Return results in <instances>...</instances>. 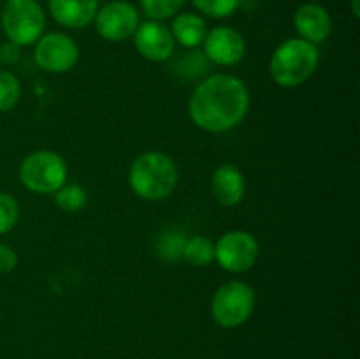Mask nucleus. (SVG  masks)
<instances>
[{
    "label": "nucleus",
    "instance_id": "obj_6",
    "mask_svg": "<svg viewBox=\"0 0 360 359\" xmlns=\"http://www.w3.org/2000/svg\"><path fill=\"white\" fill-rule=\"evenodd\" d=\"M46 27V16L37 0H7L2 11V30L16 46L39 41Z\"/></svg>",
    "mask_w": 360,
    "mask_h": 359
},
{
    "label": "nucleus",
    "instance_id": "obj_10",
    "mask_svg": "<svg viewBox=\"0 0 360 359\" xmlns=\"http://www.w3.org/2000/svg\"><path fill=\"white\" fill-rule=\"evenodd\" d=\"M204 55L217 65H236L246 55V41L236 28L217 27L204 39Z\"/></svg>",
    "mask_w": 360,
    "mask_h": 359
},
{
    "label": "nucleus",
    "instance_id": "obj_7",
    "mask_svg": "<svg viewBox=\"0 0 360 359\" xmlns=\"http://www.w3.org/2000/svg\"><path fill=\"white\" fill-rule=\"evenodd\" d=\"M259 256V241L248 231H229L214 243V260L229 273L252 270Z\"/></svg>",
    "mask_w": 360,
    "mask_h": 359
},
{
    "label": "nucleus",
    "instance_id": "obj_20",
    "mask_svg": "<svg viewBox=\"0 0 360 359\" xmlns=\"http://www.w3.org/2000/svg\"><path fill=\"white\" fill-rule=\"evenodd\" d=\"M183 4H185V0H141V7H143L144 14L155 21L172 18L174 14H178Z\"/></svg>",
    "mask_w": 360,
    "mask_h": 359
},
{
    "label": "nucleus",
    "instance_id": "obj_12",
    "mask_svg": "<svg viewBox=\"0 0 360 359\" xmlns=\"http://www.w3.org/2000/svg\"><path fill=\"white\" fill-rule=\"evenodd\" d=\"M295 30L299 32L301 39L311 42V44H320L326 41L333 32V20L327 13L326 7L319 4H302L294 14Z\"/></svg>",
    "mask_w": 360,
    "mask_h": 359
},
{
    "label": "nucleus",
    "instance_id": "obj_4",
    "mask_svg": "<svg viewBox=\"0 0 360 359\" xmlns=\"http://www.w3.org/2000/svg\"><path fill=\"white\" fill-rule=\"evenodd\" d=\"M67 162L51 150H39L27 155L20 165V182L35 194H55L67 182Z\"/></svg>",
    "mask_w": 360,
    "mask_h": 359
},
{
    "label": "nucleus",
    "instance_id": "obj_2",
    "mask_svg": "<svg viewBox=\"0 0 360 359\" xmlns=\"http://www.w3.org/2000/svg\"><path fill=\"white\" fill-rule=\"evenodd\" d=\"M178 165L162 151H146L132 162L129 169V185L137 197L162 201L178 187Z\"/></svg>",
    "mask_w": 360,
    "mask_h": 359
},
{
    "label": "nucleus",
    "instance_id": "obj_24",
    "mask_svg": "<svg viewBox=\"0 0 360 359\" xmlns=\"http://www.w3.org/2000/svg\"><path fill=\"white\" fill-rule=\"evenodd\" d=\"M20 58V46H16L14 42H6V44L0 48V60L6 63H14Z\"/></svg>",
    "mask_w": 360,
    "mask_h": 359
},
{
    "label": "nucleus",
    "instance_id": "obj_21",
    "mask_svg": "<svg viewBox=\"0 0 360 359\" xmlns=\"http://www.w3.org/2000/svg\"><path fill=\"white\" fill-rule=\"evenodd\" d=\"M193 6L210 18H227L238 11L241 0H192Z\"/></svg>",
    "mask_w": 360,
    "mask_h": 359
},
{
    "label": "nucleus",
    "instance_id": "obj_19",
    "mask_svg": "<svg viewBox=\"0 0 360 359\" xmlns=\"http://www.w3.org/2000/svg\"><path fill=\"white\" fill-rule=\"evenodd\" d=\"M21 99V83L13 73H0V113H7L16 108Z\"/></svg>",
    "mask_w": 360,
    "mask_h": 359
},
{
    "label": "nucleus",
    "instance_id": "obj_23",
    "mask_svg": "<svg viewBox=\"0 0 360 359\" xmlns=\"http://www.w3.org/2000/svg\"><path fill=\"white\" fill-rule=\"evenodd\" d=\"M18 266V253L13 246L0 243V273H9Z\"/></svg>",
    "mask_w": 360,
    "mask_h": 359
},
{
    "label": "nucleus",
    "instance_id": "obj_1",
    "mask_svg": "<svg viewBox=\"0 0 360 359\" xmlns=\"http://www.w3.org/2000/svg\"><path fill=\"white\" fill-rule=\"evenodd\" d=\"M250 111V92L239 77L213 74L200 81L188 102L192 122L211 134L236 129Z\"/></svg>",
    "mask_w": 360,
    "mask_h": 359
},
{
    "label": "nucleus",
    "instance_id": "obj_11",
    "mask_svg": "<svg viewBox=\"0 0 360 359\" xmlns=\"http://www.w3.org/2000/svg\"><path fill=\"white\" fill-rule=\"evenodd\" d=\"M132 37L139 55L150 62H165L174 55L176 41L171 34V28L160 21L148 20L139 23Z\"/></svg>",
    "mask_w": 360,
    "mask_h": 359
},
{
    "label": "nucleus",
    "instance_id": "obj_18",
    "mask_svg": "<svg viewBox=\"0 0 360 359\" xmlns=\"http://www.w3.org/2000/svg\"><path fill=\"white\" fill-rule=\"evenodd\" d=\"M55 203L60 210L74 213V211H79L86 206L88 194L77 183H69V185L65 183L62 189L55 192Z\"/></svg>",
    "mask_w": 360,
    "mask_h": 359
},
{
    "label": "nucleus",
    "instance_id": "obj_3",
    "mask_svg": "<svg viewBox=\"0 0 360 359\" xmlns=\"http://www.w3.org/2000/svg\"><path fill=\"white\" fill-rule=\"evenodd\" d=\"M320 53L316 44L304 39H288L274 49L269 62L271 77L283 88H295L306 83L316 70Z\"/></svg>",
    "mask_w": 360,
    "mask_h": 359
},
{
    "label": "nucleus",
    "instance_id": "obj_15",
    "mask_svg": "<svg viewBox=\"0 0 360 359\" xmlns=\"http://www.w3.org/2000/svg\"><path fill=\"white\" fill-rule=\"evenodd\" d=\"M171 34L178 44L185 46V48H197L206 39L207 25L199 14L183 13L178 14L172 21Z\"/></svg>",
    "mask_w": 360,
    "mask_h": 359
},
{
    "label": "nucleus",
    "instance_id": "obj_25",
    "mask_svg": "<svg viewBox=\"0 0 360 359\" xmlns=\"http://www.w3.org/2000/svg\"><path fill=\"white\" fill-rule=\"evenodd\" d=\"M359 2H360V0H354V2H352V7H354V14H355V18H359V16H360Z\"/></svg>",
    "mask_w": 360,
    "mask_h": 359
},
{
    "label": "nucleus",
    "instance_id": "obj_5",
    "mask_svg": "<svg viewBox=\"0 0 360 359\" xmlns=\"http://www.w3.org/2000/svg\"><path fill=\"white\" fill-rule=\"evenodd\" d=\"M257 296L252 285L232 280L221 285L211 299V315L221 327H238L252 317Z\"/></svg>",
    "mask_w": 360,
    "mask_h": 359
},
{
    "label": "nucleus",
    "instance_id": "obj_8",
    "mask_svg": "<svg viewBox=\"0 0 360 359\" xmlns=\"http://www.w3.org/2000/svg\"><path fill=\"white\" fill-rule=\"evenodd\" d=\"M35 62L42 70L62 74L72 69L79 60V48L76 41L62 32H51L39 37L35 42Z\"/></svg>",
    "mask_w": 360,
    "mask_h": 359
},
{
    "label": "nucleus",
    "instance_id": "obj_26",
    "mask_svg": "<svg viewBox=\"0 0 360 359\" xmlns=\"http://www.w3.org/2000/svg\"><path fill=\"white\" fill-rule=\"evenodd\" d=\"M0 65H2V60H0Z\"/></svg>",
    "mask_w": 360,
    "mask_h": 359
},
{
    "label": "nucleus",
    "instance_id": "obj_14",
    "mask_svg": "<svg viewBox=\"0 0 360 359\" xmlns=\"http://www.w3.org/2000/svg\"><path fill=\"white\" fill-rule=\"evenodd\" d=\"M49 13L65 28H84L94 23L98 0H48Z\"/></svg>",
    "mask_w": 360,
    "mask_h": 359
},
{
    "label": "nucleus",
    "instance_id": "obj_16",
    "mask_svg": "<svg viewBox=\"0 0 360 359\" xmlns=\"http://www.w3.org/2000/svg\"><path fill=\"white\" fill-rule=\"evenodd\" d=\"M183 259L188 264H192V266H207V264L214 260V243L202 234L192 236L185 243Z\"/></svg>",
    "mask_w": 360,
    "mask_h": 359
},
{
    "label": "nucleus",
    "instance_id": "obj_13",
    "mask_svg": "<svg viewBox=\"0 0 360 359\" xmlns=\"http://www.w3.org/2000/svg\"><path fill=\"white\" fill-rule=\"evenodd\" d=\"M211 192L225 208L238 206L246 194V180L241 169L234 164H224L211 176Z\"/></svg>",
    "mask_w": 360,
    "mask_h": 359
},
{
    "label": "nucleus",
    "instance_id": "obj_9",
    "mask_svg": "<svg viewBox=\"0 0 360 359\" xmlns=\"http://www.w3.org/2000/svg\"><path fill=\"white\" fill-rule=\"evenodd\" d=\"M95 28L105 41L120 42L130 39L139 27V13L125 0H112L97 11Z\"/></svg>",
    "mask_w": 360,
    "mask_h": 359
},
{
    "label": "nucleus",
    "instance_id": "obj_17",
    "mask_svg": "<svg viewBox=\"0 0 360 359\" xmlns=\"http://www.w3.org/2000/svg\"><path fill=\"white\" fill-rule=\"evenodd\" d=\"M186 234L179 229H169L162 232L157 243V252L162 259L174 263V260L183 259V248L186 243Z\"/></svg>",
    "mask_w": 360,
    "mask_h": 359
},
{
    "label": "nucleus",
    "instance_id": "obj_22",
    "mask_svg": "<svg viewBox=\"0 0 360 359\" xmlns=\"http://www.w3.org/2000/svg\"><path fill=\"white\" fill-rule=\"evenodd\" d=\"M20 218V206L11 194L0 192V234L13 231Z\"/></svg>",
    "mask_w": 360,
    "mask_h": 359
}]
</instances>
